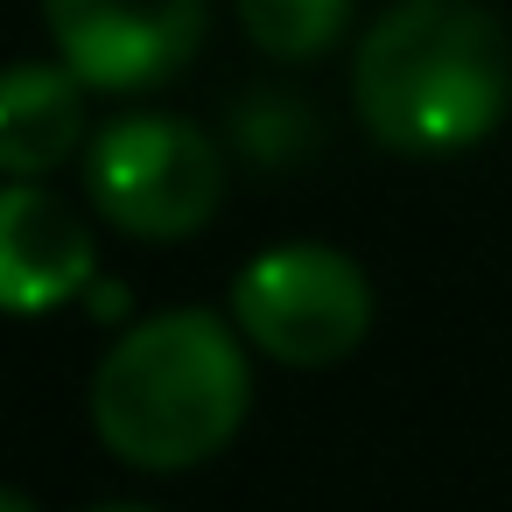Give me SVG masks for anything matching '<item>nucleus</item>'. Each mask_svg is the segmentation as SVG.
Listing matches in <instances>:
<instances>
[{
  "label": "nucleus",
  "mask_w": 512,
  "mask_h": 512,
  "mask_svg": "<svg viewBox=\"0 0 512 512\" xmlns=\"http://www.w3.org/2000/svg\"><path fill=\"white\" fill-rule=\"evenodd\" d=\"M351 106L393 155H463L512 106V36L477 0H393L358 36Z\"/></svg>",
  "instance_id": "obj_1"
},
{
  "label": "nucleus",
  "mask_w": 512,
  "mask_h": 512,
  "mask_svg": "<svg viewBox=\"0 0 512 512\" xmlns=\"http://www.w3.org/2000/svg\"><path fill=\"white\" fill-rule=\"evenodd\" d=\"M253 407V365L225 316L162 309L134 323L92 372V428L134 470L211 463Z\"/></svg>",
  "instance_id": "obj_2"
},
{
  "label": "nucleus",
  "mask_w": 512,
  "mask_h": 512,
  "mask_svg": "<svg viewBox=\"0 0 512 512\" xmlns=\"http://www.w3.org/2000/svg\"><path fill=\"white\" fill-rule=\"evenodd\" d=\"M92 211L148 246L197 239L225 204V162L211 134L183 113H120L85 148Z\"/></svg>",
  "instance_id": "obj_3"
},
{
  "label": "nucleus",
  "mask_w": 512,
  "mask_h": 512,
  "mask_svg": "<svg viewBox=\"0 0 512 512\" xmlns=\"http://www.w3.org/2000/svg\"><path fill=\"white\" fill-rule=\"evenodd\" d=\"M232 323L253 351H267L288 372L344 365L372 330V281L351 253L288 239L239 267L232 281Z\"/></svg>",
  "instance_id": "obj_4"
},
{
  "label": "nucleus",
  "mask_w": 512,
  "mask_h": 512,
  "mask_svg": "<svg viewBox=\"0 0 512 512\" xmlns=\"http://www.w3.org/2000/svg\"><path fill=\"white\" fill-rule=\"evenodd\" d=\"M211 0H43L57 57L92 92H155L204 50Z\"/></svg>",
  "instance_id": "obj_5"
},
{
  "label": "nucleus",
  "mask_w": 512,
  "mask_h": 512,
  "mask_svg": "<svg viewBox=\"0 0 512 512\" xmlns=\"http://www.w3.org/2000/svg\"><path fill=\"white\" fill-rule=\"evenodd\" d=\"M99 274L92 225L43 183H0V316H50Z\"/></svg>",
  "instance_id": "obj_6"
},
{
  "label": "nucleus",
  "mask_w": 512,
  "mask_h": 512,
  "mask_svg": "<svg viewBox=\"0 0 512 512\" xmlns=\"http://www.w3.org/2000/svg\"><path fill=\"white\" fill-rule=\"evenodd\" d=\"M85 78L57 64H8L0 71V176L36 183L85 148Z\"/></svg>",
  "instance_id": "obj_7"
},
{
  "label": "nucleus",
  "mask_w": 512,
  "mask_h": 512,
  "mask_svg": "<svg viewBox=\"0 0 512 512\" xmlns=\"http://www.w3.org/2000/svg\"><path fill=\"white\" fill-rule=\"evenodd\" d=\"M351 22V0H239V29L260 57L274 64H309L323 57Z\"/></svg>",
  "instance_id": "obj_8"
},
{
  "label": "nucleus",
  "mask_w": 512,
  "mask_h": 512,
  "mask_svg": "<svg viewBox=\"0 0 512 512\" xmlns=\"http://www.w3.org/2000/svg\"><path fill=\"white\" fill-rule=\"evenodd\" d=\"M0 512H43L29 491H15V484H0Z\"/></svg>",
  "instance_id": "obj_9"
},
{
  "label": "nucleus",
  "mask_w": 512,
  "mask_h": 512,
  "mask_svg": "<svg viewBox=\"0 0 512 512\" xmlns=\"http://www.w3.org/2000/svg\"><path fill=\"white\" fill-rule=\"evenodd\" d=\"M85 512H155V505H127V498H113V505H85Z\"/></svg>",
  "instance_id": "obj_10"
}]
</instances>
